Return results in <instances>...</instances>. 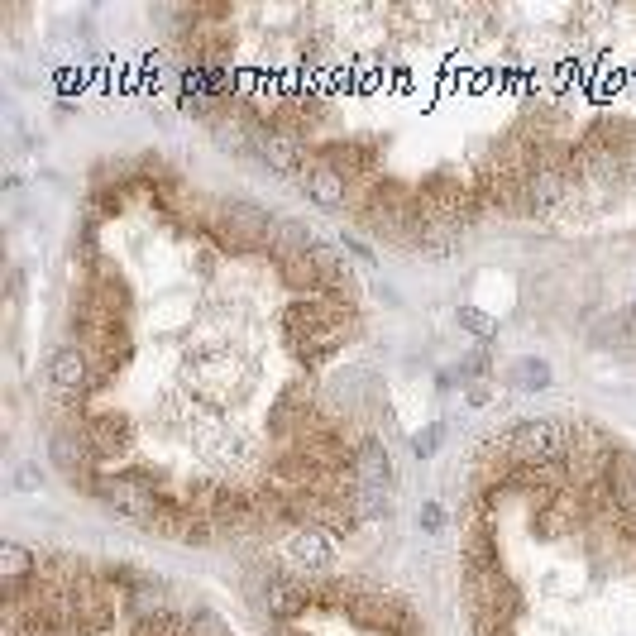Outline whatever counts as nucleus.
<instances>
[{
    "label": "nucleus",
    "instance_id": "nucleus-1",
    "mask_svg": "<svg viewBox=\"0 0 636 636\" xmlns=\"http://www.w3.org/2000/svg\"><path fill=\"white\" fill-rule=\"evenodd\" d=\"M512 455L517 464H536V460H560L570 450V431L555 417H536V421H517L512 431Z\"/></svg>",
    "mask_w": 636,
    "mask_h": 636
},
{
    "label": "nucleus",
    "instance_id": "nucleus-2",
    "mask_svg": "<svg viewBox=\"0 0 636 636\" xmlns=\"http://www.w3.org/2000/svg\"><path fill=\"white\" fill-rule=\"evenodd\" d=\"M48 383H53V393L63 397L67 407L72 402H82V393H87L91 383V354L82 350V345H58V350L48 354Z\"/></svg>",
    "mask_w": 636,
    "mask_h": 636
},
{
    "label": "nucleus",
    "instance_id": "nucleus-3",
    "mask_svg": "<svg viewBox=\"0 0 636 636\" xmlns=\"http://www.w3.org/2000/svg\"><path fill=\"white\" fill-rule=\"evenodd\" d=\"M283 555H287V565H292V570L321 574V570H330L335 546H330V531L326 527H297L283 541Z\"/></svg>",
    "mask_w": 636,
    "mask_h": 636
},
{
    "label": "nucleus",
    "instance_id": "nucleus-4",
    "mask_svg": "<svg viewBox=\"0 0 636 636\" xmlns=\"http://www.w3.org/2000/svg\"><path fill=\"white\" fill-rule=\"evenodd\" d=\"M0 579H5V608H15L24 598V584H34L39 579V560H34V550L20 546L15 536H5L0 541Z\"/></svg>",
    "mask_w": 636,
    "mask_h": 636
},
{
    "label": "nucleus",
    "instance_id": "nucleus-5",
    "mask_svg": "<svg viewBox=\"0 0 636 636\" xmlns=\"http://www.w3.org/2000/svg\"><path fill=\"white\" fill-rule=\"evenodd\" d=\"M603 488H608V498H613L617 517H622V512H636V455L608 450V455H603Z\"/></svg>",
    "mask_w": 636,
    "mask_h": 636
},
{
    "label": "nucleus",
    "instance_id": "nucleus-6",
    "mask_svg": "<svg viewBox=\"0 0 636 636\" xmlns=\"http://www.w3.org/2000/svg\"><path fill=\"white\" fill-rule=\"evenodd\" d=\"M302 192L321 211H335V206H345V173L335 163H311L307 173H302Z\"/></svg>",
    "mask_w": 636,
    "mask_h": 636
},
{
    "label": "nucleus",
    "instance_id": "nucleus-7",
    "mask_svg": "<svg viewBox=\"0 0 636 636\" xmlns=\"http://www.w3.org/2000/svg\"><path fill=\"white\" fill-rule=\"evenodd\" d=\"M565 197V173L555 163H531L527 173V211H546Z\"/></svg>",
    "mask_w": 636,
    "mask_h": 636
},
{
    "label": "nucleus",
    "instance_id": "nucleus-8",
    "mask_svg": "<svg viewBox=\"0 0 636 636\" xmlns=\"http://www.w3.org/2000/svg\"><path fill=\"white\" fill-rule=\"evenodd\" d=\"M264 613L278 617V622H287V617L302 613V593H297V584H287L283 574H268V584H264Z\"/></svg>",
    "mask_w": 636,
    "mask_h": 636
},
{
    "label": "nucleus",
    "instance_id": "nucleus-9",
    "mask_svg": "<svg viewBox=\"0 0 636 636\" xmlns=\"http://www.w3.org/2000/svg\"><path fill=\"white\" fill-rule=\"evenodd\" d=\"M182 636H230V627L211 608H192V613L182 617Z\"/></svg>",
    "mask_w": 636,
    "mask_h": 636
},
{
    "label": "nucleus",
    "instance_id": "nucleus-10",
    "mask_svg": "<svg viewBox=\"0 0 636 636\" xmlns=\"http://www.w3.org/2000/svg\"><path fill=\"white\" fill-rule=\"evenodd\" d=\"M512 378H522V388H546V383H550V364H541V359H522V364L512 369Z\"/></svg>",
    "mask_w": 636,
    "mask_h": 636
},
{
    "label": "nucleus",
    "instance_id": "nucleus-11",
    "mask_svg": "<svg viewBox=\"0 0 636 636\" xmlns=\"http://www.w3.org/2000/svg\"><path fill=\"white\" fill-rule=\"evenodd\" d=\"M440 522H445V517H440V507H436V503L421 507V527H426V531H440Z\"/></svg>",
    "mask_w": 636,
    "mask_h": 636
}]
</instances>
